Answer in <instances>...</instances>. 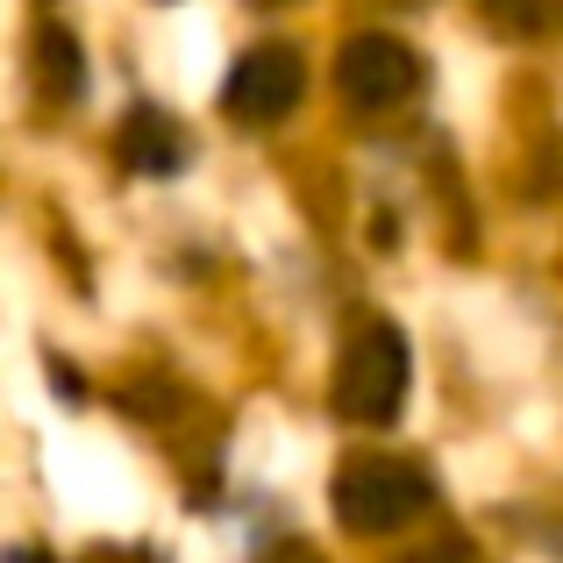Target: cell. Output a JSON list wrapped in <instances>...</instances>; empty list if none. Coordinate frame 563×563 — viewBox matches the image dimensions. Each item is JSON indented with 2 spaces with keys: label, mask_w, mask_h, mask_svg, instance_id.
I'll return each instance as SVG.
<instances>
[{
  "label": "cell",
  "mask_w": 563,
  "mask_h": 563,
  "mask_svg": "<svg viewBox=\"0 0 563 563\" xmlns=\"http://www.w3.org/2000/svg\"><path fill=\"white\" fill-rule=\"evenodd\" d=\"M300 86H307L300 51H286V43H257V51L229 71L221 108H229L243 129H272V122H286V114L300 108Z\"/></svg>",
  "instance_id": "4"
},
{
  "label": "cell",
  "mask_w": 563,
  "mask_h": 563,
  "mask_svg": "<svg viewBox=\"0 0 563 563\" xmlns=\"http://www.w3.org/2000/svg\"><path fill=\"white\" fill-rule=\"evenodd\" d=\"M335 86H343V100H350V108H364V114L399 108V100L421 86V57H413L399 36L364 29V36H350L343 57H335Z\"/></svg>",
  "instance_id": "3"
},
{
  "label": "cell",
  "mask_w": 563,
  "mask_h": 563,
  "mask_svg": "<svg viewBox=\"0 0 563 563\" xmlns=\"http://www.w3.org/2000/svg\"><path fill=\"white\" fill-rule=\"evenodd\" d=\"M100 563H157L151 550H100Z\"/></svg>",
  "instance_id": "8"
},
{
  "label": "cell",
  "mask_w": 563,
  "mask_h": 563,
  "mask_svg": "<svg viewBox=\"0 0 563 563\" xmlns=\"http://www.w3.org/2000/svg\"><path fill=\"white\" fill-rule=\"evenodd\" d=\"M407 335L393 329V321H364L357 335H350V350L335 357V413L357 428H385L399 421V407H407Z\"/></svg>",
  "instance_id": "1"
},
{
  "label": "cell",
  "mask_w": 563,
  "mask_h": 563,
  "mask_svg": "<svg viewBox=\"0 0 563 563\" xmlns=\"http://www.w3.org/2000/svg\"><path fill=\"white\" fill-rule=\"evenodd\" d=\"M407 8H413V0H407Z\"/></svg>",
  "instance_id": "11"
},
{
  "label": "cell",
  "mask_w": 563,
  "mask_h": 563,
  "mask_svg": "<svg viewBox=\"0 0 563 563\" xmlns=\"http://www.w3.org/2000/svg\"><path fill=\"white\" fill-rule=\"evenodd\" d=\"M122 157H129V172H143V179H172V172L186 165L179 122H172L165 108H129V122H122Z\"/></svg>",
  "instance_id": "5"
},
{
  "label": "cell",
  "mask_w": 563,
  "mask_h": 563,
  "mask_svg": "<svg viewBox=\"0 0 563 563\" xmlns=\"http://www.w3.org/2000/svg\"><path fill=\"white\" fill-rule=\"evenodd\" d=\"M428 499H435V485L413 464H393V456H364V464L335 471V521L350 536H393V528L421 521Z\"/></svg>",
  "instance_id": "2"
},
{
  "label": "cell",
  "mask_w": 563,
  "mask_h": 563,
  "mask_svg": "<svg viewBox=\"0 0 563 563\" xmlns=\"http://www.w3.org/2000/svg\"><path fill=\"white\" fill-rule=\"evenodd\" d=\"M264 563H321V556H314V550H272Z\"/></svg>",
  "instance_id": "9"
},
{
  "label": "cell",
  "mask_w": 563,
  "mask_h": 563,
  "mask_svg": "<svg viewBox=\"0 0 563 563\" xmlns=\"http://www.w3.org/2000/svg\"><path fill=\"white\" fill-rule=\"evenodd\" d=\"M8 563H57V556H43V550H29V542H22V550H8Z\"/></svg>",
  "instance_id": "10"
},
{
  "label": "cell",
  "mask_w": 563,
  "mask_h": 563,
  "mask_svg": "<svg viewBox=\"0 0 563 563\" xmlns=\"http://www.w3.org/2000/svg\"><path fill=\"white\" fill-rule=\"evenodd\" d=\"M36 79L51 86V93H79L86 86V65H79V43L65 36V29H36Z\"/></svg>",
  "instance_id": "6"
},
{
  "label": "cell",
  "mask_w": 563,
  "mask_h": 563,
  "mask_svg": "<svg viewBox=\"0 0 563 563\" xmlns=\"http://www.w3.org/2000/svg\"><path fill=\"white\" fill-rule=\"evenodd\" d=\"M407 563H471L464 542H435V550H421V556H407Z\"/></svg>",
  "instance_id": "7"
}]
</instances>
